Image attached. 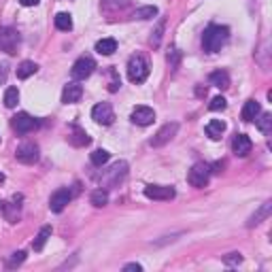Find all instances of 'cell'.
I'll list each match as a JSON object with an SVG mask.
<instances>
[{"label": "cell", "mask_w": 272, "mask_h": 272, "mask_svg": "<svg viewBox=\"0 0 272 272\" xmlns=\"http://www.w3.org/2000/svg\"><path fill=\"white\" fill-rule=\"evenodd\" d=\"M90 200H91V204H94V206H104L106 202H109V191L100 187L96 191H91V198Z\"/></svg>", "instance_id": "obj_28"}, {"label": "cell", "mask_w": 272, "mask_h": 272, "mask_svg": "<svg viewBox=\"0 0 272 272\" xmlns=\"http://www.w3.org/2000/svg\"><path fill=\"white\" fill-rule=\"evenodd\" d=\"M206 134L211 136L213 140H217V138H221V134L226 132V121H221V119H211L209 124H206Z\"/></svg>", "instance_id": "obj_18"}, {"label": "cell", "mask_w": 272, "mask_h": 272, "mask_svg": "<svg viewBox=\"0 0 272 272\" xmlns=\"http://www.w3.org/2000/svg\"><path fill=\"white\" fill-rule=\"evenodd\" d=\"M157 6L155 4H147V6H140V9L134 11V19H153L157 15Z\"/></svg>", "instance_id": "obj_24"}, {"label": "cell", "mask_w": 272, "mask_h": 272, "mask_svg": "<svg viewBox=\"0 0 272 272\" xmlns=\"http://www.w3.org/2000/svg\"><path fill=\"white\" fill-rule=\"evenodd\" d=\"M49 236H51V226H43L41 232L37 234V238H34V242H32L34 251H43V247H45V242L49 240Z\"/></svg>", "instance_id": "obj_21"}, {"label": "cell", "mask_w": 272, "mask_h": 272, "mask_svg": "<svg viewBox=\"0 0 272 272\" xmlns=\"http://www.w3.org/2000/svg\"><path fill=\"white\" fill-rule=\"evenodd\" d=\"M211 179V166L204 162H198L191 166V170L187 173V183L191 187H206V183H209Z\"/></svg>", "instance_id": "obj_4"}, {"label": "cell", "mask_w": 272, "mask_h": 272, "mask_svg": "<svg viewBox=\"0 0 272 272\" xmlns=\"http://www.w3.org/2000/svg\"><path fill=\"white\" fill-rule=\"evenodd\" d=\"M37 70H39V66L32 60H24L17 66V77L19 79H28V77H32L34 73H37Z\"/></svg>", "instance_id": "obj_22"}, {"label": "cell", "mask_w": 272, "mask_h": 272, "mask_svg": "<svg viewBox=\"0 0 272 272\" xmlns=\"http://www.w3.org/2000/svg\"><path fill=\"white\" fill-rule=\"evenodd\" d=\"M260 119H257V128H260L262 134H270L272 132V115L270 113H260L257 115Z\"/></svg>", "instance_id": "obj_27"}, {"label": "cell", "mask_w": 272, "mask_h": 272, "mask_svg": "<svg viewBox=\"0 0 272 272\" xmlns=\"http://www.w3.org/2000/svg\"><path fill=\"white\" fill-rule=\"evenodd\" d=\"M145 196L149 200H173L177 196V191L175 187H168V185H147Z\"/></svg>", "instance_id": "obj_13"}, {"label": "cell", "mask_w": 272, "mask_h": 272, "mask_svg": "<svg viewBox=\"0 0 272 272\" xmlns=\"http://www.w3.org/2000/svg\"><path fill=\"white\" fill-rule=\"evenodd\" d=\"M4 79H6V64L0 66V83H4Z\"/></svg>", "instance_id": "obj_38"}, {"label": "cell", "mask_w": 272, "mask_h": 272, "mask_svg": "<svg viewBox=\"0 0 272 272\" xmlns=\"http://www.w3.org/2000/svg\"><path fill=\"white\" fill-rule=\"evenodd\" d=\"M226 106H227V102H226V98H224V96H215V98L211 100L209 109H211V111H224Z\"/></svg>", "instance_id": "obj_32"}, {"label": "cell", "mask_w": 272, "mask_h": 272, "mask_svg": "<svg viewBox=\"0 0 272 272\" xmlns=\"http://www.w3.org/2000/svg\"><path fill=\"white\" fill-rule=\"evenodd\" d=\"M240 262H242V255H240V253H230V255L224 257V264H226V266H238Z\"/></svg>", "instance_id": "obj_34"}, {"label": "cell", "mask_w": 272, "mask_h": 272, "mask_svg": "<svg viewBox=\"0 0 272 272\" xmlns=\"http://www.w3.org/2000/svg\"><path fill=\"white\" fill-rule=\"evenodd\" d=\"M17 45H19V32L11 26H4L0 28V51L13 55L17 51Z\"/></svg>", "instance_id": "obj_6"}, {"label": "cell", "mask_w": 272, "mask_h": 272, "mask_svg": "<svg viewBox=\"0 0 272 272\" xmlns=\"http://www.w3.org/2000/svg\"><path fill=\"white\" fill-rule=\"evenodd\" d=\"M17 102H19L17 88H6V91H4V106H6V109H15Z\"/></svg>", "instance_id": "obj_26"}, {"label": "cell", "mask_w": 272, "mask_h": 272, "mask_svg": "<svg viewBox=\"0 0 272 272\" xmlns=\"http://www.w3.org/2000/svg\"><path fill=\"white\" fill-rule=\"evenodd\" d=\"M70 142L77 145V147H83V145H88L90 142V136H88V132H83L81 128H75V134L70 136Z\"/></svg>", "instance_id": "obj_29"}, {"label": "cell", "mask_w": 272, "mask_h": 272, "mask_svg": "<svg viewBox=\"0 0 272 272\" xmlns=\"http://www.w3.org/2000/svg\"><path fill=\"white\" fill-rule=\"evenodd\" d=\"M81 96H83V88L77 81H70L62 91V102L64 104H75V102L81 100Z\"/></svg>", "instance_id": "obj_15"}, {"label": "cell", "mask_w": 272, "mask_h": 272, "mask_svg": "<svg viewBox=\"0 0 272 272\" xmlns=\"http://www.w3.org/2000/svg\"><path fill=\"white\" fill-rule=\"evenodd\" d=\"M270 213H272V202L268 200V202H264L260 209H257L251 217H249V221H247V227H253V226H260L264 219H268L270 217Z\"/></svg>", "instance_id": "obj_16"}, {"label": "cell", "mask_w": 272, "mask_h": 272, "mask_svg": "<svg viewBox=\"0 0 272 272\" xmlns=\"http://www.w3.org/2000/svg\"><path fill=\"white\" fill-rule=\"evenodd\" d=\"M251 149H253V142L251 138H249L247 134H236L234 136V140H232V151L238 155V157H245L251 153Z\"/></svg>", "instance_id": "obj_14"}, {"label": "cell", "mask_w": 272, "mask_h": 272, "mask_svg": "<svg viewBox=\"0 0 272 272\" xmlns=\"http://www.w3.org/2000/svg\"><path fill=\"white\" fill-rule=\"evenodd\" d=\"M96 70V62L91 55H81L75 64H73V70H70V75H73L75 81H85L88 77H91V73Z\"/></svg>", "instance_id": "obj_5"}, {"label": "cell", "mask_w": 272, "mask_h": 272, "mask_svg": "<svg viewBox=\"0 0 272 272\" xmlns=\"http://www.w3.org/2000/svg\"><path fill=\"white\" fill-rule=\"evenodd\" d=\"M11 126H13V130H15L17 134H28V132H32L34 128L39 126V121L34 119L32 115H28V113H17V115L13 117Z\"/></svg>", "instance_id": "obj_10"}, {"label": "cell", "mask_w": 272, "mask_h": 272, "mask_svg": "<svg viewBox=\"0 0 272 272\" xmlns=\"http://www.w3.org/2000/svg\"><path fill=\"white\" fill-rule=\"evenodd\" d=\"M55 28L62 32L73 30V17H70V13H58L55 15Z\"/></svg>", "instance_id": "obj_23"}, {"label": "cell", "mask_w": 272, "mask_h": 272, "mask_svg": "<svg viewBox=\"0 0 272 272\" xmlns=\"http://www.w3.org/2000/svg\"><path fill=\"white\" fill-rule=\"evenodd\" d=\"M124 270H126V272H130V270L140 272V270H142V266H140V264H136V262H132V264H126V266H124Z\"/></svg>", "instance_id": "obj_36"}, {"label": "cell", "mask_w": 272, "mask_h": 272, "mask_svg": "<svg viewBox=\"0 0 272 272\" xmlns=\"http://www.w3.org/2000/svg\"><path fill=\"white\" fill-rule=\"evenodd\" d=\"M209 81L215 85V88H219V90H227V88H230V75H227L226 70H215V73H211Z\"/></svg>", "instance_id": "obj_19"}, {"label": "cell", "mask_w": 272, "mask_h": 272, "mask_svg": "<svg viewBox=\"0 0 272 272\" xmlns=\"http://www.w3.org/2000/svg\"><path fill=\"white\" fill-rule=\"evenodd\" d=\"M91 119L100 126H111L115 121V111H113V106L109 102H100L91 109Z\"/></svg>", "instance_id": "obj_8"}, {"label": "cell", "mask_w": 272, "mask_h": 272, "mask_svg": "<svg viewBox=\"0 0 272 272\" xmlns=\"http://www.w3.org/2000/svg\"><path fill=\"white\" fill-rule=\"evenodd\" d=\"M130 119L134 121L136 126H151V124H153V119H155V111L151 109V106L138 104V106H134V111H132Z\"/></svg>", "instance_id": "obj_12"}, {"label": "cell", "mask_w": 272, "mask_h": 272, "mask_svg": "<svg viewBox=\"0 0 272 272\" xmlns=\"http://www.w3.org/2000/svg\"><path fill=\"white\" fill-rule=\"evenodd\" d=\"M149 77V62L145 55L136 53L132 55L130 60H128V79H130L132 83H145V79Z\"/></svg>", "instance_id": "obj_3"}, {"label": "cell", "mask_w": 272, "mask_h": 272, "mask_svg": "<svg viewBox=\"0 0 272 272\" xmlns=\"http://www.w3.org/2000/svg\"><path fill=\"white\" fill-rule=\"evenodd\" d=\"M109 75H111V81H109V91H113V94H115V91L121 88V79H119V75L115 73V70H109Z\"/></svg>", "instance_id": "obj_33"}, {"label": "cell", "mask_w": 272, "mask_h": 272, "mask_svg": "<svg viewBox=\"0 0 272 272\" xmlns=\"http://www.w3.org/2000/svg\"><path fill=\"white\" fill-rule=\"evenodd\" d=\"M15 157H17V162L30 166V164L39 160V145H34V142H21L15 149Z\"/></svg>", "instance_id": "obj_9"}, {"label": "cell", "mask_w": 272, "mask_h": 272, "mask_svg": "<svg viewBox=\"0 0 272 272\" xmlns=\"http://www.w3.org/2000/svg\"><path fill=\"white\" fill-rule=\"evenodd\" d=\"M90 160H91V164H94V166H98V168H102L106 162L111 160V153L106 151V149H96L94 153L90 155Z\"/></svg>", "instance_id": "obj_25"}, {"label": "cell", "mask_w": 272, "mask_h": 272, "mask_svg": "<svg viewBox=\"0 0 272 272\" xmlns=\"http://www.w3.org/2000/svg\"><path fill=\"white\" fill-rule=\"evenodd\" d=\"M260 113H262L260 102L251 98V100H247V102H245V106H242V113H240V115H242V119H245V121H255Z\"/></svg>", "instance_id": "obj_17"}, {"label": "cell", "mask_w": 272, "mask_h": 272, "mask_svg": "<svg viewBox=\"0 0 272 272\" xmlns=\"http://www.w3.org/2000/svg\"><path fill=\"white\" fill-rule=\"evenodd\" d=\"M73 200V191L66 189V187H62L58 191H53L51 198H49V209H51L53 213H62L64 209H66V204Z\"/></svg>", "instance_id": "obj_11"}, {"label": "cell", "mask_w": 272, "mask_h": 272, "mask_svg": "<svg viewBox=\"0 0 272 272\" xmlns=\"http://www.w3.org/2000/svg\"><path fill=\"white\" fill-rule=\"evenodd\" d=\"M177 132H179V124H177V121H168V124H164L160 130L155 132V136L149 140V145H151V147H164L166 142H170L175 138Z\"/></svg>", "instance_id": "obj_7"}, {"label": "cell", "mask_w": 272, "mask_h": 272, "mask_svg": "<svg viewBox=\"0 0 272 272\" xmlns=\"http://www.w3.org/2000/svg\"><path fill=\"white\" fill-rule=\"evenodd\" d=\"M96 51L100 55H113L117 51V41L115 39H100L96 43Z\"/></svg>", "instance_id": "obj_20"}, {"label": "cell", "mask_w": 272, "mask_h": 272, "mask_svg": "<svg viewBox=\"0 0 272 272\" xmlns=\"http://www.w3.org/2000/svg\"><path fill=\"white\" fill-rule=\"evenodd\" d=\"M227 37H230V30H227L226 26H217V24L209 26V28L204 30V34H202V47H204V51H209V53L221 51V47L226 45Z\"/></svg>", "instance_id": "obj_1"}, {"label": "cell", "mask_w": 272, "mask_h": 272, "mask_svg": "<svg viewBox=\"0 0 272 272\" xmlns=\"http://www.w3.org/2000/svg\"><path fill=\"white\" fill-rule=\"evenodd\" d=\"M24 260H26V251H17V253H13V255H11V260L6 262V268H15V266H19V264H24Z\"/></svg>", "instance_id": "obj_30"}, {"label": "cell", "mask_w": 272, "mask_h": 272, "mask_svg": "<svg viewBox=\"0 0 272 272\" xmlns=\"http://www.w3.org/2000/svg\"><path fill=\"white\" fill-rule=\"evenodd\" d=\"M126 177H128V162L119 160L111 168L102 170V175H98V183L102 189H111V187H117Z\"/></svg>", "instance_id": "obj_2"}, {"label": "cell", "mask_w": 272, "mask_h": 272, "mask_svg": "<svg viewBox=\"0 0 272 272\" xmlns=\"http://www.w3.org/2000/svg\"><path fill=\"white\" fill-rule=\"evenodd\" d=\"M168 62H170V66H177V62H179V51H177V49H173V51H170Z\"/></svg>", "instance_id": "obj_35"}, {"label": "cell", "mask_w": 272, "mask_h": 272, "mask_svg": "<svg viewBox=\"0 0 272 272\" xmlns=\"http://www.w3.org/2000/svg\"><path fill=\"white\" fill-rule=\"evenodd\" d=\"M164 24H166V21L160 19V24H157V28H155V32H153V37H151V45H153V47H160V43H162V32H164Z\"/></svg>", "instance_id": "obj_31"}, {"label": "cell", "mask_w": 272, "mask_h": 272, "mask_svg": "<svg viewBox=\"0 0 272 272\" xmlns=\"http://www.w3.org/2000/svg\"><path fill=\"white\" fill-rule=\"evenodd\" d=\"M39 2H41V0H19L21 6H37Z\"/></svg>", "instance_id": "obj_37"}]
</instances>
